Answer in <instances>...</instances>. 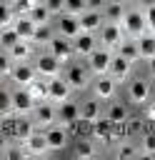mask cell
<instances>
[{
	"label": "cell",
	"mask_w": 155,
	"mask_h": 160,
	"mask_svg": "<svg viewBox=\"0 0 155 160\" xmlns=\"http://www.w3.org/2000/svg\"><path fill=\"white\" fill-rule=\"evenodd\" d=\"M25 150L30 152V155H45V152H50V145H48V135H45V130H35L25 142Z\"/></svg>",
	"instance_id": "obj_15"
},
{
	"label": "cell",
	"mask_w": 155,
	"mask_h": 160,
	"mask_svg": "<svg viewBox=\"0 0 155 160\" xmlns=\"http://www.w3.org/2000/svg\"><path fill=\"white\" fill-rule=\"evenodd\" d=\"M48 50H50V52H52L62 65H65V62H70V60L75 58V45H72V40H70V38H65V35H60V32L48 42Z\"/></svg>",
	"instance_id": "obj_4"
},
{
	"label": "cell",
	"mask_w": 155,
	"mask_h": 160,
	"mask_svg": "<svg viewBox=\"0 0 155 160\" xmlns=\"http://www.w3.org/2000/svg\"><path fill=\"white\" fill-rule=\"evenodd\" d=\"M60 68H62V62L48 50V52H40L38 55V60H35V70H38V75H42V78H55V75H60Z\"/></svg>",
	"instance_id": "obj_7"
},
{
	"label": "cell",
	"mask_w": 155,
	"mask_h": 160,
	"mask_svg": "<svg viewBox=\"0 0 155 160\" xmlns=\"http://www.w3.org/2000/svg\"><path fill=\"white\" fill-rule=\"evenodd\" d=\"M0 112H2V118H10L15 110H12V92L10 90H2L0 92Z\"/></svg>",
	"instance_id": "obj_36"
},
{
	"label": "cell",
	"mask_w": 155,
	"mask_h": 160,
	"mask_svg": "<svg viewBox=\"0 0 155 160\" xmlns=\"http://www.w3.org/2000/svg\"><path fill=\"white\" fill-rule=\"evenodd\" d=\"M32 120H35V125H38L40 130H48L50 125L58 122V105H55L52 100H42V102H38L35 110H32Z\"/></svg>",
	"instance_id": "obj_3"
},
{
	"label": "cell",
	"mask_w": 155,
	"mask_h": 160,
	"mask_svg": "<svg viewBox=\"0 0 155 160\" xmlns=\"http://www.w3.org/2000/svg\"><path fill=\"white\" fill-rule=\"evenodd\" d=\"M80 18V28L85 30V32H98L102 25H105V12L102 10H85L82 15H78Z\"/></svg>",
	"instance_id": "obj_16"
},
{
	"label": "cell",
	"mask_w": 155,
	"mask_h": 160,
	"mask_svg": "<svg viewBox=\"0 0 155 160\" xmlns=\"http://www.w3.org/2000/svg\"><path fill=\"white\" fill-rule=\"evenodd\" d=\"M35 130H38V125H35L32 118H28V115H18V118H15V128H12V140L25 142Z\"/></svg>",
	"instance_id": "obj_14"
},
{
	"label": "cell",
	"mask_w": 155,
	"mask_h": 160,
	"mask_svg": "<svg viewBox=\"0 0 155 160\" xmlns=\"http://www.w3.org/2000/svg\"><path fill=\"white\" fill-rule=\"evenodd\" d=\"M92 138L100 142H110L112 140V120L108 115H100L98 120H92Z\"/></svg>",
	"instance_id": "obj_20"
},
{
	"label": "cell",
	"mask_w": 155,
	"mask_h": 160,
	"mask_svg": "<svg viewBox=\"0 0 155 160\" xmlns=\"http://www.w3.org/2000/svg\"><path fill=\"white\" fill-rule=\"evenodd\" d=\"M135 2H138V8H142V10L150 8V5H155V0H135Z\"/></svg>",
	"instance_id": "obj_45"
},
{
	"label": "cell",
	"mask_w": 155,
	"mask_h": 160,
	"mask_svg": "<svg viewBox=\"0 0 155 160\" xmlns=\"http://www.w3.org/2000/svg\"><path fill=\"white\" fill-rule=\"evenodd\" d=\"M30 18L38 22V25H42V22H50V18H52V12H50V8L42 2V0H38L35 2V8L30 10Z\"/></svg>",
	"instance_id": "obj_31"
},
{
	"label": "cell",
	"mask_w": 155,
	"mask_h": 160,
	"mask_svg": "<svg viewBox=\"0 0 155 160\" xmlns=\"http://www.w3.org/2000/svg\"><path fill=\"white\" fill-rule=\"evenodd\" d=\"M128 130H130V135H135V132H145V125L140 122V118H128Z\"/></svg>",
	"instance_id": "obj_41"
},
{
	"label": "cell",
	"mask_w": 155,
	"mask_h": 160,
	"mask_svg": "<svg viewBox=\"0 0 155 160\" xmlns=\"http://www.w3.org/2000/svg\"><path fill=\"white\" fill-rule=\"evenodd\" d=\"M12 25H15V30H18V35H20L22 40H32L35 28H38V22H35L30 15H18V20H15Z\"/></svg>",
	"instance_id": "obj_23"
},
{
	"label": "cell",
	"mask_w": 155,
	"mask_h": 160,
	"mask_svg": "<svg viewBox=\"0 0 155 160\" xmlns=\"http://www.w3.org/2000/svg\"><path fill=\"white\" fill-rule=\"evenodd\" d=\"M128 100L135 102V105H145L150 100V80H145V78L130 80V85H128Z\"/></svg>",
	"instance_id": "obj_8"
},
{
	"label": "cell",
	"mask_w": 155,
	"mask_h": 160,
	"mask_svg": "<svg viewBox=\"0 0 155 160\" xmlns=\"http://www.w3.org/2000/svg\"><path fill=\"white\" fill-rule=\"evenodd\" d=\"M142 150L140 148H135L132 142H128V140H120V145H118V150H115V155L120 158V160H128V158H138Z\"/></svg>",
	"instance_id": "obj_33"
},
{
	"label": "cell",
	"mask_w": 155,
	"mask_h": 160,
	"mask_svg": "<svg viewBox=\"0 0 155 160\" xmlns=\"http://www.w3.org/2000/svg\"><path fill=\"white\" fill-rule=\"evenodd\" d=\"M12 70H15V60H12V58L5 52V55L0 58V72H2V78H5V80H10Z\"/></svg>",
	"instance_id": "obj_38"
},
{
	"label": "cell",
	"mask_w": 155,
	"mask_h": 160,
	"mask_svg": "<svg viewBox=\"0 0 155 160\" xmlns=\"http://www.w3.org/2000/svg\"><path fill=\"white\" fill-rule=\"evenodd\" d=\"M70 92H72V88H70V82L65 80V75H55V78H50V100H52L55 105L70 100Z\"/></svg>",
	"instance_id": "obj_10"
},
{
	"label": "cell",
	"mask_w": 155,
	"mask_h": 160,
	"mask_svg": "<svg viewBox=\"0 0 155 160\" xmlns=\"http://www.w3.org/2000/svg\"><path fill=\"white\" fill-rule=\"evenodd\" d=\"M80 120V105L72 102V100H65L58 105V122L65 125V128H75Z\"/></svg>",
	"instance_id": "obj_9"
},
{
	"label": "cell",
	"mask_w": 155,
	"mask_h": 160,
	"mask_svg": "<svg viewBox=\"0 0 155 160\" xmlns=\"http://www.w3.org/2000/svg\"><path fill=\"white\" fill-rule=\"evenodd\" d=\"M145 118L148 120H155V100H148L145 102Z\"/></svg>",
	"instance_id": "obj_44"
},
{
	"label": "cell",
	"mask_w": 155,
	"mask_h": 160,
	"mask_svg": "<svg viewBox=\"0 0 155 160\" xmlns=\"http://www.w3.org/2000/svg\"><path fill=\"white\" fill-rule=\"evenodd\" d=\"M128 35H125V30H122V25L120 22H108L105 20V25L100 28V42L105 45V48H118L122 40H125Z\"/></svg>",
	"instance_id": "obj_6"
},
{
	"label": "cell",
	"mask_w": 155,
	"mask_h": 160,
	"mask_svg": "<svg viewBox=\"0 0 155 160\" xmlns=\"http://www.w3.org/2000/svg\"><path fill=\"white\" fill-rule=\"evenodd\" d=\"M138 48H140V58H142V60L155 58V32L140 35V38H138Z\"/></svg>",
	"instance_id": "obj_27"
},
{
	"label": "cell",
	"mask_w": 155,
	"mask_h": 160,
	"mask_svg": "<svg viewBox=\"0 0 155 160\" xmlns=\"http://www.w3.org/2000/svg\"><path fill=\"white\" fill-rule=\"evenodd\" d=\"M65 80L70 82V88L72 90H85L88 85H90V78H88V70L82 68V65H68V70H65Z\"/></svg>",
	"instance_id": "obj_13"
},
{
	"label": "cell",
	"mask_w": 155,
	"mask_h": 160,
	"mask_svg": "<svg viewBox=\"0 0 155 160\" xmlns=\"http://www.w3.org/2000/svg\"><path fill=\"white\" fill-rule=\"evenodd\" d=\"M140 150H142V155L155 158V130L142 132V145H140Z\"/></svg>",
	"instance_id": "obj_35"
},
{
	"label": "cell",
	"mask_w": 155,
	"mask_h": 160,
	"mask_svg": "<svg viewBox=\"0 0 155 160\" xmlns=\"http://www.w3.org/2000/svg\"><path fill=\"white\" fill-rule=\"evenodd\" d=\"M20 40H22V38L18 35L15 25H10V28H2V30H0V48H2L5 52H8V50L15 45V42H20Z\"/></svg>",
	"instance_id": "obj_30"
},
{
	"label": "cell",
	"mask_w": 155,
	"mask_h": 160,
	"mask_svg": "<svg viewBox=\"0 0 155 160\" xmlns=\"http://www.w3.org/2000/svg\"><path fill=\"white\" fill-rule=\"evenodd\" d=\"M10 2H12V8H15L18 15H30V10L35 8L38 0H10Z\"/></svg>",
	"instance_id": "obj_39"
},
{
	"label": "cell",
	"mask_w": 155,
	"mask_h": 160,
	"mask_svg": "<svg viewBox=\"0 0 155 160\" xmlns=\"http://www.w3.org/2000/svg\"><path fill=\"white\" fill-rule=\"evenodd\" d=\"M112 58H115V52H112L110 48H105V45H102V48H95V50L88 55V68H90V72H92V75H108Z\"/></svg>",
	"instance_id": "obj_2"
},
{
	"label": "cell",
	"mask_w": 155,
	"mask_h": 160,
	"mask_svg": "<svg viewBox=\"0 0 155 160\" xmlns=\"http://www.w3.org/2000/svg\"><path fill=\"white\" fill-rule=\"evenodd\" d=\"M58 32L65 35V38H70V40H75V38L82 32L80 18H78V15H70V12H62L60 20H58Z\"/></svg>",
	"instance_id": "obj_12"
},
{
	"label": "cell",
	"mask_w": 155,
	"mask_h": 160,
	"mask_svg": "<svg viewBox=\"0 0 155 160\" xmlns=\"http://www.w3.org/2000/svg\"><path fill=\"white\" fill-rule=\"evenodd\" d=\"M72 155H75V158H80V160H88V158H95V155H98V150H95L92 140L80 138V140L75 142V148H72Z\"/></svg>",
	"instance_id": "obj_29"
},
{
	"label": "cell",
	"mask_w": 155,
	"mask_h": 160,
	"mask_svg": "<svg viewBox=\"0 0 155 160\" xmlns=\"http://www.w3.org/2000/svg\"><path fill=\"white\" fill-rule=\"evenodd\" d=\"M130 72H132V60H128V58H122V55L115 52V58H112V62H110V75H112L118 82H122L125 78H130Z\"/></svg>",
	"instance_id": "obj_19"
},
{
	"label": "cell",
	"mask_w": 155,
	"mask_h": 160,
	"mask_svg": "<svg viewBox=\"0 0 155 160\" xmlns=\"http://www.w3.org/2000/svg\"><path fill=\"white\" fill-rule=\"evenodd\" d=\"M32 40H20V42H15L10 50H8V55L15 60V62H22V60H28L30 55H32Z\"/></svg>",
	"instance_id": "obj_25"
},
{
	"label": "cell",
	"mask_w": 155,
	"mask_h": 160,
	"mask_svg": "<svg viewBox=\"0 0 155 160\" xmlns=\"http://www.w3.org/2000/svg\"><path fill=\"white\" fill-rule=\"evenodd\" d=\"M45 135H48L50 150H62V148L68 145V128H65V125H50V128L45 130Z\"/></svg>",
	"instance_id": "obj_21"
},
{
	"label": "cell",
	"mask_w": 155,
	"mask_h": 160,
	"mask_svg": "<svg viewBox=\"0 0 155 160\" xmlns=\"http://www.w3.org/2000/svg\"><path fill=\"white\" fill-rule=\"evenodd\" d=\"M52 38H55V32H52L50 22H42V25H38V28H35L32 42H35V45H48V42L52 40Z\"/></svg>",
	"instance_id": "obj_32"
},
{
	"label": "cell",
	"mask_w": 155,
	"mask_h": 160,
	"mask_svg": "<svg viewBox=\"0 0 155 160\" xmlns=\"http://www.w3.org/2000/svg\"><path fill=\"white\" fill-rule=\"evenodd\" d=\"M105 20L108 22H122V18H125V0H108V5H105Z\"/></svg>",
	"instance_id": "obj_24"
},
{
	"label": "cell",
	"mask_w": 155,
	"mask_h": 160,
	"mask_svg": "<svg viewBox=\"0 0 155 160\" xmlns=\"http://www.w3.org/2000/svg\"><path fill=\"white\" fill-rule=\"evenodd\" d=\"M105 115L112 120V122H120V120H128V110L122 102H110V108L105 110Z\"/></svg>",
	"instance_id": "obj_34"
},
{
	"label": "cell",
	"mask_w": 155,
	"mask_h": 160,
	"mask_svg": "<svg viewBox=\"0 0 155 160\" xmlns=\"http://www.w3.org/2000/svg\"><path fill=\"white\" fill-rule=\"evenodd\" d=\"M42 2L50 8L52 15H62V12H65V0H42Z\"/></svg>",
	"instance_id": "obj_40"
},
{
	"label": "cell",
	"mask_w": 155,
	"mask_h": 160,
	"mask_svg": "<svg viewBox=\"0 0 155 160\" xmlns=\"http://www.w3.org/2000/svg\"><path fill=\"white\" fill-rule=\"evenodd\" d=\"M148 72H150V78H155V58L148 60Z\"/></svg>",
	"instance_id": "obj_46"
},
{
	"label": "cell",
	"mask_w": 155,
	"mask_h": 160,
	"mask_svg": "<svg viewBox=\"0 0 155 160\" xmlns=\"http://www.w3.org/2000/svg\"><path fill=\"white\" fill-rule=\"evenodd\" d=\"M80 118L82 120H98L100 118V98H92V100H85L80 105Z\"/></svg>",
	"instance_id": "obj_28"
},
{
	"label": "cell",
	"mask_w": 155,
	"mask_h": 160,
	"mask_svg": "<svg viewBox=\"0 0 155 160\" xmlns=\"http://www.w3.org/2000/svg\"><path fill=\"white\" fill-rule=\"evenodd\" d=\"M28 90L32 92V98H35L38 102L50 100V78H45V80H42V75H38V78L28 85Z\"/></svg>",
	"instance_id": "obj_22"
},
{
	"label": "cell",
	"mask_w": 155,
	"mask_h": 160,
	"mask_svg": "<svg viewBox=\"0 0 155 160\" xmlns=\"http://www.w3.org/2000/svg\"><path fill=\"white\" fill-rule=\"evenodd\" d=\"M38 78V70H35V65H30V62H15V70H12V75H10V80L12 82H18V85H30L32 80Z\"/></svg>",
	"instance_id": "obj_17"
},
{
	"label": "cell",
	"mask_w": 155,
	"mask_h": 160,
	"mask_svg": "<svg viewBox=\"0 0 155 160\" xmlns=\"http://www.w3.org/2000/svg\"><path fill=\"white\" fill-rule=\"evenodd\" d=\"M72 45H75V55L78 58H88L95 48H98V40H95V32H80L75 40H72Z\"/></svg>",
	"instance_id": "obj_18"
},
{
	"label": "cell",
	"mask_w": 155,
	"mask_h": 160,
	"mask_svg": "<svg viewBox=\"0 0 155 160\" xmlns=\"http://www.w3.org/2000/svg\"><path fill=\"white\" fill-rule=\"evenodd\" d=\"M88 10V0H65V12L70 15H82Z\"/></svg>",
	"instance_id": "obj_37"
},
{
	"label": "cell",
	"mask_w": 155,
	"mask_h": 160,
	"mask_svg": "<svg viewBox=\"0 0 155 160\" xmlns=\"http://www.w3.org/2000/svg\"><path fill=\"white\" fill-rule=\"evenodd\" d=\"M115 50H118V55H122V58H128V60H132V62L140 60V48H138V40H135V38H125Z\"/></svg>",
	"instance_id": "obj_26"
},
{
	"label": "cell",
	"mask_w": 155,
	"mask_h": 160,
	"mask_svg": "<svg viewBox=\"0 0 155 160\" xmlns=\"http://www.w3.org/2000/svg\"><path fill=\"white\" fill-rule=\"evenodd\" d=\"M145 18H148V32H155V5L145 8Z\"/></svg>",
	"instance_id": "obj_42"
},
{
	"label": "cell",
	"mask_w": 155,
	"mask_h": 160,
	"mask_svg": "<svg viewBox=\"0 0 155 160\" xmlns=\"http://www.w3.org/2000/svg\"><path fill=\"white\" fill-rule=\"evenodd\" d=\"M120 25H122V30H125L128 38H135V40H138L140 35L148 32V18H145V10H142V8H132V10H128Z\"/></svg>",
	"instance_id": "obj_1"
},
{
	"label": "cell",
	"mask_w": 155,
	"mask_h": 160,
	"mask_svg": "<svg viewBox=\"0 0 155 160\" xmlns=\"http://www.w3.org/2000/svg\"><path fill=\"white\" fill-rule=\"evenodd\" d=\"M38 100L32 98V92L25 85H18V90H12V110L15 115H30L35 110Z\"/></svg>",
	"instance_id": "obj_5"
},
{
	"label": "cell",
	"mask_w": 155,
	"mask_h": 160,
	"mask_svg": "<svg viewBox=\"0 0 155 160\" xmlns=\"http://www.w3.org/2000/svg\"><path fill=\"white\" fill-rule=\"evenodd\" d=\"M108 0H88V10H105Z\"/></svg>",
	"instance_id": "obj_43"
},
{
	"label": "cell",
	"mask_w": 155,
	"mask_h": 160,
	"mask_svg": "<svg viewBox=\"0 0 155 160\" xmlns=\"http://www.w3.org/2000/svg\"><path fill=\"white\" fill-rule=\"evenodd\" d=\"M115 88H118V80L108 72V75H98L95 78V82H92V92H95V98H100V100H110L112 95H115Z\"/></svg>",
	"instance_id": "obj_11"
}]
</instances>
